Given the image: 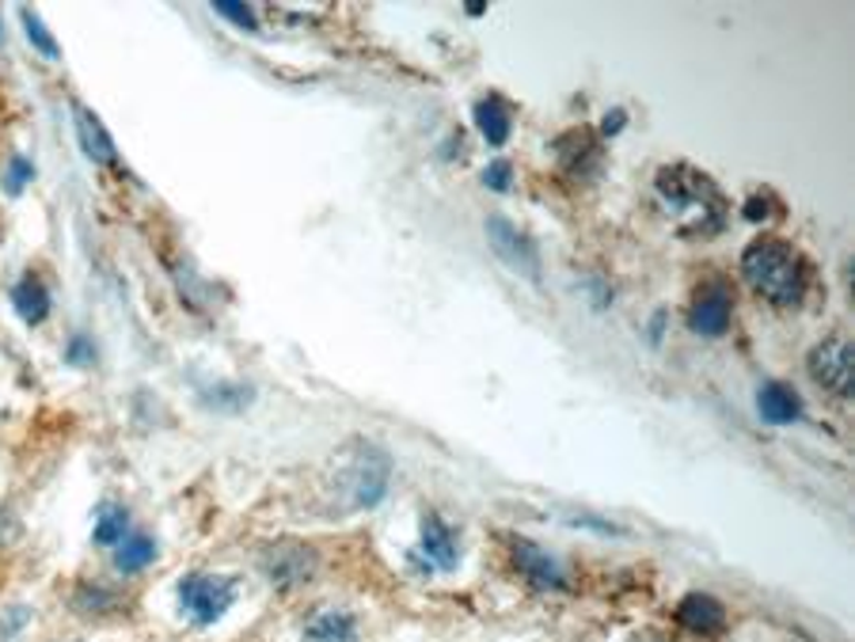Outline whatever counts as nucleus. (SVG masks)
Masks as SVG:
<instances>
[{"label":"nucleus","instance_id":"1","mask_svg":"<svg viewBox=\"0 0 855 642\" xmlns=\"http://www.w3.org/2000/svg\"><path fill=\"white\" fill-rule=\"evenodd\" d=\"M658 206H662L665 221L684 232V236H711L723 228L726 221V198L719 194V186L708 180L696 167H665L654 180Z\"/></svg>","mask_w":855,"mask_h":642},{"label":"nucleus","instance_id":"2","mask_svg":"<svg viewBox=\"0 0 855 642\" xmlns=\"http://www.w3.org/2000/svg\"><path fill=\"white\" fill-rule=\"evenodd\" d=\"M745 278L764 300L780 308H795L806 293V266L783 240H756L742 255Z\"/></svg>","mask_w":855,"mask_h":642},{"label":"nucleus","instance_id":"3","mask_svg":"<svg viewBox=\"0 0 855 642\" xmlns=\"http://www.w3.org/2000/svg\"><path fill=\"white\" fill-rule=\"evenodd\" d=\"M236 601V582L221 574H186L180 582V609L186 620H194L199 628H210L233 609Z\"/></svg>","mask_w":855,"mask_h":642},{"label":"nucleus","instance_id":"4","mask_svg":"<svg viewBox=\"0 0 855 642\" xmlns=\"http://www.w3.org/2000/svg\"><path fill=\"white\" fill-rule=\"evenodd\" d=\"M810 373L817 377V385L836 391L841 399L852 396L855 388V354L848 338H829L810 354Z\"/></svg>","mask_w":855,"mask_h":642},{"label":"nucleus","instance_id":"5","mask_svg":"<svg viewBox=\"0 0 855 642\" xmlns=\"http://www.w3.org/2000/svg\"><path fill=\"white\" fill-rule=\"evenodd\" d=\"M487 236H491L495 255L502 258L510 271H518L521 278H529V282H540L537 247L529 244V236H525V232L513 228L506 217H491V221H487Z\"/></svg>","mask_w":855,"mask_h":642},{"label":"nucleus","instance_id":"6","mask_svg":"<svg viewBox=\"0 0 855 642\" xmlns=\"http://www.w3.org/2000/svg\"><path fill=\"white\" fill-rule=\"evenodd\" d=\"M418 551H423L426 567H434V570H457V563H460V543L438 513L423 517V529H418Z\"/></svg>","mask_w":855,"mask_h":642},{"label":"nucleus","instance_id":"7","mask_svg":"<svg viewBox=\"0 0 855 642\" xmlns=\"http://www.w3.org/2000/svg\"><path fill=\"white\" fill-rule=\"evenodd\" d=\"M263 570L274 585H301L316 570V556L301 543H282V548H271L263 556Z\"/></svg>","mask_w":855,"mask_h":642},{"label":"nucleus","instance_id":"8","mask_svg":"<svg viewBox=\"0 0 855 642\" xmlns=\"http://www.w3.org/2000/svg\"><path fill=\"white\" fill-rule=\"evenodd\" d=\"M513 563H518V570L525 574V582H532L537 590H563L567 585V574H563V567H559V559L548 556L544 548H537V543H529V540L513 543Z\"/></svg>","mask_w":855,"mask_h":642},{"label":"nucleus","instance_id":"9","mask_svg":"<svg viewBox=\"0 0 855 642\" xmlns=\"http://www.w3.org/2000/svg\"><path fill=\"white\" fill-rule=\"evenodd\" d=\"M385 483H388L385 457L354 460L350 476H346V495H350V506H354V510H362V506L380 502V495H385Z\"/></svg>","mask_w":855,"mask_h":642},{"label":"nucleus","instance_id":"10","mask_svg":"<svg viewBox=\"0 0 855 642\" xmlns=\"http://www.w3.org/2000/svg\"><path fill=\"white\" fill-rule=\"evenodd\" d=\"M73 122H77L80 149H84L88 160H95V164H114V160H119V149H114L111 133L103 130V122L95 119L84 103H73Z\"/></svg>","mask_w":855,"mask_h":642},{"label":"nucleus","instance_id":"11","mask_svg":"<svg viewBox=\"0 0 855 642\" xmlns=\"http://www.w3.org/2000/svg\"><path fill=\"white\" fill-rule=\"evenodd\" d=\"M692 332L700 335H723L730 327V293L723 285H708V289L696 297L692 305V316H689Z\"/></svg>","mask_w":855,"mask_h":642},{"label":"nucleus","instance_id":"12","mask_svg":"<svg viewBox=\"0 0 855 642\" xmlns=\"http://www.w3.org/2000/svg\"><path fill=\"white\" fill-rule=\"evenodd\" d=\"M12 308L20 312V319L27 327H39L42 319L50 316V289L39 274H23L20 282L12 285Z\"/></svg>","mask_w":855,"mask_h":642},{"label":"nucleus","instance_id":"13","mask_svg":"<svg viewBox=\"0 0 855 642\" xmlns=\"http://www.w3.org/2000/svg\"><path fill=\"white\" fill-rule=\"evenodd\" d=\"M676 620H681L689 631H696V635H711V631H719L726 623V612L715 597L689 593L681 604H676Z\"/></svg>","mask_w":855,"mask_h":642},{"label":"nucleus","instance_id":"14","mask_svg":"<svg viewBox=\"0 0 855 642\" xmlns=\"http://www.w3.org/2000/svg\"><path fill=\"white\" fill-rule=\"evenodd\" d=\"M305 642H358V620L343 609H324L305 623Z\"/></svg>","mask_w":855,"mask_h":642},{"label":"nucleus","instance_id":"15","mask_svg":"<svg viewBox=\"0 0 855 642\" xmlns=\"http://www.w3.org/2000/svg\"><path fill=\"white\" fill-rule=\"evenodd\" d=\"M756 407H761V415L769 418L772 426H787V422H798V418H803V404H798V396L787 385H776V380L761 388Z\"/></svg>","mask_w":855,"mask_h":642},{"label":"nucleus","instance_id":"16","mask_svg":"<svg viewBox=\"0 0 855 642\" xmlns=\"http://www.w3.org/2000/svg\"><path fill=\"white\" fill-rule=\"evenodd\" d=\"M476 126L491 145H502L510 137V111H506V103L498 95H487V100L476 103Z\"/></svg>","mask_w":855,"mask_h":642},{"label":"nucleus","instance_id":"17","mask_svg":"<svg viewBox=\"0 0 855 642\" xmlns=\"http://www.w3.org/2000/svg\"><path fill=\"white\" fill-rule=\"evenodd\" d=\"M126 529H130V513H126V506H119V502H103L100 510H95V529H92L95 543H106V548H119V543L126 540Z\"/></svg>","mask_w":855,"mask_h":642},{"label":"nucleus","instance_id":"18","mask_svg":"<svg viewBox=\"0 0 855 642\" xmlns=\"http://www.w3.org/2000/svg\"><path fill=\"white\" fill-rule=\"evenodd\" d=\"M153 559H156V540L149 537H126L119 543V551H114V567H119L122 574H138V570H145Z\"/></svg>","mask_w":855,"mask_h":642},{"label":"nucleus","instance_id":"19","mask_svg":"<svg viewBox=\"0 0 855 642\" xmlns=\"http://www.w3.org/2000/svg\"><path fill=\"white\" fill-rule=\"evenodd\" d=\"M20 23H23V31H27V42H31L34 50L47 53V58H61V47L50 39V31H47V27H42L39 12H31V8H23V12H20Z\"/></svg>","mask_w":855,"mask_h":642},{"label":"nucleus","instance_id":"20","mask_svg":"<svg viewBox=\"0 0 855 642\" xmlns=\"http://www.w3.org/2000/svg\"><path fill=\"white\" fill-rule=\"evenodd\" d=\"M73 604H77L80 616H92V612L100 616V612H111V609H114V593L100 590V585H80L77 597H73Z\"/></svg>","mask_w":855,"mask_h":642},{"label":"nucleus","instance_id":"21","mask_svg":"<svg viewBox=\"0 0 855 642\" xmlns=\"http://www.w3.org/2000/svg\"><path fill=\"white\" fill-rule=\"evenodd\" d=\"M34 180V164L27 156H12L8 160V167H4V191L8 194H20L27 183Z\"/></svg>","mask_w":855,"mask_h":642},{"label":"nucleus","instance_id":"22","mask_svg":"<svg viewBox=\"0 0 855 642\" xmlns=\"http://www.w3.org/2000/svg\"><path fill=\"white\" fill-rule=\"evenodd\" d=\"M213 12L225 16V20H233L236 27H244V31H255V27H259V23H255V12L247 4H240V0H217V4H213Z\"/></svg>","mask_w":855,"mask_h":642},{"label":"nucleus","instance_id":"23","mask_svg":"<svg viewBox=\"0 0 855 642\" xmlns=\"http://www.w3.org/2000/svg\"><path fill=\"white\" fill-rule=\"evenodd\" d=\"M510 180H513V172H510V164H502V160L484 172V183L491 186V191H510Z\"/></svg>","mask_w":855,"mask_h":642},{"label":"nucleus","instance_id":"24","mask_svg":"<svg viewBox=\"0 0 855 642\" xmlns=\"http://www.w3.org/2000/svg\"><path fill=\"white\" fill-rule=\"evenodd\" d=\"M764 213H769V202H764V198H750V202H745V217H750V221H764Z\"/></svg>","mask_w":855,"mask_h":642},{"label":"nucleus","instance_id":"25","mask_svg":"<svg viewBox=\"0 0 855 642\" xmlns=\"http://www.w3.org/2000/svg\"><path fill=\"white\" fill-rule=\"evenodd\" d=\"M620 126H623V111L604 114V122H601V130H604V133H620Z\"/></svg>","mask_w":855,"mask_h":642}]
</instances>
